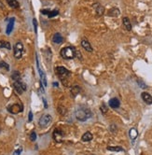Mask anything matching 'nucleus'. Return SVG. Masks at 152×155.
<instances>
[{
    "mask_svg": "<svg viewBox=\"0 0 152 155\" xmlns=\"http://www.w3.org/2000/svg\"><path fill=\"white\" fill-rule=\"evenodd\" d=\"M75 114L76 118L80 122H86L91 117V111L86 107H77Z\"/></svg>",
    "mask_w": 152,
    "mask_h": 155,
    "instance_id": "nucleus-1",
    "label": "nucleus"
},
{
    "mask_svg": "<svg viewBox=\"0 0 152 155\" xmlns=\"http://www.w3.org/2000/svg\"><path fill=\"white\" fill-rule=\"evenodd\" d=\"M61 56L65 60H71L74 59L77 56V50L74 47L68 46V47L63 48L61 51H60Z\"/></svg>",
    "mask_w": 152,
    "mask_h": 155,
    "instance_id": "nucleus-2",
    "label": "nucleus"
},
{
    "mask_svg": "<svg viewBox=\"0 0 152 155\" xmlns=\"http://www.w3.org/2000/svg\"><path fill=\"white\" fill-rule=\"evenodd\" d=\"M55 73L63 82H65V80L67 79L70 76V74H71L68 69L63 67V66H57L55 68Z\"/></svg>",
    "mask_w": 152,
    "mask_h": 155,
    "instance_id": "nucleus-3",
    "label": "nucleus"
},
{
    "mask_svg": "<svg viewBox=\"0 0 152 155\" xmlns=\"http://www.w3.org/2000/svg\"><path fill=\"white\" fill-rule=\"evenodd\" d=\"M13 53H14V57H15L16 59H21V58L23 57V45L22 42H17V43L14 45Z\"/></svg>",
    "mask_w": 152,
    "mask_h": 155,
    "instance_id": "nucleus-4",
    "label": "nucleus"
},
{
    "mask_svg": "<svg viewBox=\"0 0 152 155\" xmlns=\"http://www.w3.org/2000/svg\"><path fill=\"white\" fill-rule=\"evenodd\" d=\"M51 121H52V118H51V115L44 114L39 118L38 123H39V125L41 126V127H47V126H49V124H51Z\"/></svg>",
    "mask_w": 152,
    "mask_h": 155,
    "instance_id": "nucleus-5",
    "label": "nucleus"
},
{
    "mask_svg": "<svg viewBox=\"0 0 152 155\" xmlns=\"http://www.w3.org/2000/svg\"><path fill=\"white\" fill-rule=\"evenodd\" d=\"M13 87L19 94H22L24 91H26V84L22 82L21 80H18V82H13Z\"/></svg>",
    "mask_w": 152,
    "mask_h": 155,
    "instance_id": "nucleus-6",
    "label": "nucleus"
},
{
    "mask_svg": "<svg viewBox=\"0 0 152 155\" xmlns=\"http://www.w3.org/2000/svg\"><path fill=\"white\" fill-rule=\"evenodd\" d=\"M53 139L55 140L56 142L61 143L63 142V133L62 132L61 129H55L53 132Z\"/></svg>",
    "mask_w": 152,
    "mask_h": 155,
    "instance_id": "nucleus-7",
    "label": "nucleus"
},
{
    "mask_svg": "<svg viewBox=\"0 0 152 155\" xmlns=\"http://www.w3.org/2000/svg\"><path fill=\"white\" fill-rule=\"evenodd\" d=\"M9 111L12 114H17V113H19V112L23 111V108H22V106L19 104H15L9 108Z\"/></svg>",
    "mask_w": 152,
    "mask_h": 155,
    "instance_id": "nucleus-8",
    "label": "nucleus"
},
{
    "mask_svg": "<svg viewBox=\"0 0 152 155\" xmlns=\"http://www.w3.org/2000/svg\"><path fill=\"white\" fill-rule=\"evenodd\" d=\"M81 46H82V48L84 49V50L89 51V52H91L93 51V47H91V43L87 39H85V38H83V39L81 40Z\"/></svg>",
    "mask_w": 152,
    "mask_h": 155,
    "instance_id": "nucleus-9",
    "label": "nucleus"
},
{
    "mask_svg": "<svg viewBox=\"0 0 152 155\" xmlns=\"http://www.w3.org/2000/svg\"><path fill=\"white\" fill-rule=\"evenodd\" d=\"M93 8H94L95 12H96V14L98 16H102L105 13V8L102 5L99 4V3H95V4L93 5Z\"/></svg>",
    "mask_w": 152,
    "mask_h": 155,
    "instance_id": "nucleus-10",
    "label": "nucleus"
},
{
    "mask_svg": "<svg viewBox=\"0 0 152 155\" xmlns=\"http://www.w3.org/2000/svg\"><path fill=\"white\" fill-rule=\"evenodd\" d=\"M141 97H142V99L144 100V102L146 104H147V105L152 104V96L148 93L144 92V93H142V94H141Z\"/></svg>",
    "mask_w": 152,
    "mask_h": 155,
    "instance_id": "nucleus-11",
    "label": "nucleus"
},
{
    "mask_svg": "<svg viewBox=\"0 0 152 155\" xmlns=\"http://www.w3.org/2000/svg\"><path fill=\"white\" fill-rule=\"evenodd\" d=\"M63 41V37H62V35L60 33H55L52 37V42L55 44H61Z\"/></svg>",
    "mask_w": 152,
    "mask_h": 155,
    "instance_id": "nucleus-12",
    "label": "nucleus"
},
{
    "mask_svg": "<svg viewBox=\"0 0 152 155\" xmlns=\"http://www.w3.org/2000/svg\"><path fill=\"white\" fill-rule=\"evenodd\" d=\"M119 105H121V102H119L118 98L114 97L109 100V107L112 108H118L119 107Z\"/></svg>",
    "mask_w": 152,
    "mask_h": 155,
    "instance_id": "nucleus-13",
    "label": "nucleus"
},
{
    "mask_svg": "<svg viewBox=\"0 0 152 155\" xmlns=\"http://www.w3.org/2000/svg\"><path fill=\"white\" fill-rule=\"evenodd\" d=\"M14 22H15V19H14V18H11L9 20V22L8 23V26H7V30H6L7 35H9L10 33L12 32L13 27H14Z\"/></svg>",
    "mask_w": 152,
    "mask_h": 155,
    "instance_id": "nucleus-14",
    "label": "nucleus"
},
{
    "mask_svg": "<svg viewBox=\"0 0 152 155\" xmlns=\"http://www.w3.org/2000/svg\"><path fill=\"white\" fill-rule=\"evenodd\" d=\"M93 134L90 132H86L85 134H83L82 136H81V139H82V141H84V142H89L93 139Z\"/></svg>",
    "mask_w": 152,
    "mask_h": 155,
    "instance_id": "nucleus-15",
    "label": "nucleus"
},
{
    "mask_svg": "<svg viewBox=\"0 0 152 155\" xmlns=\"http://www.w3.org/2000/svg\"><path fill=\"white\" fill-rule=\"evenodd\" d=\"M122 23H123V25L126 28L127 31H131L132 30V24H131V22L129 18H127V17H124V18L122 19Z\"/></svg>",
    "mask_w": 152,
    "mask_h": 155,
    "instance_id": "nucleus-16",
    "label": "nucleus"
},
{
    "mask_svg": "<svg viewBox=\"0 0 152 155\" xmlns=\"http://www.w3.org/2000/svg\"><path fill=\"white\" fill-rule=\"evenodd\" d=\"M79 92H80V88L79 86H77V85L73 86L71 88V96L72 97H76L77 94H79Z\"/></svg>",
    "mask_w": 152,
    "mask_h": 155,
    "instance_id": "nucleus-17",
    "label": "nucleus"
},
{
    "mask_svg": "<svg viewBox=\"0 0 152 155\" xmlns=\"http://www.w3.org/2000/svg\"><path fill=\"white\" fill-rule=\"evenodd\" d=\"M7 3L9 4V6L12 9H17L19 8V3L18 0H7Z\"/></svg>",
    "mask_w": 152,
    "mask_h": 155,
    "instance_id": "nucleus-18",
    "label": "nucleus"
},
{
    "mask_svg": "<svg viewBox=\"0 0 152 155\" xmlns=\"http://www.w3.org/2000/svg\"><path fill=\"white\" fill-rule=\"evenodd\" d=\"M0 48L1 49H7V50H10L11 49V45L8 41H0Z\"/></svg>",
    "mask_w": 152,
    "mask_h": 155,
    "instance_id": "nucleus-19",
    "label": "nucleus"
},
{
    "mask_svg": "<svg viewBox=\"0 0 152 155\" xmlns=\"http://www.w3.org/2000/svg\"><path fill=\"white\" fill-rule=\"evenodd\" d=\"M11 79L13 80V82H18V80H21V74L19 71H13L11 74Z\"/></svg>",
    "mask_w": 152,
    "mask_h": 155,
    "instance_id": "nucleus-20",
    "label": "nucleus"
},
{
    "mask_svg": "<svg viewBox=\"0 0 152 155\" xmlns=\"http://www.w3.org/2000/svg\"><path fill=\"white\" fill-rule=\"evenodd\" d=\"M108 15H109V16H112V17L119 16V9H117V8L111 9L108 11Z\"/></svg>",
    "mask_w": 152,
    "mask_h": 155,
    "instance_id": "nucleus-21",
    "label": "nucleus"
},
{
    "mask_svg": "<svg viewBox=\"0 0 152 155\" xmlns=\"http://www.w3.org/2000/svg\"><path fill=\"white\" fill-rule=\"evenodd\" d=\"M137 136H138V132H137V130L135 128H132L130 130V136L132 139H135Z\"/></svg>",
    "mask_w": 152,
    "mask_h": 155,
    "instance_id": "nucleus-22",
    "label": "nucleus"
},
{
    "mask_svg": "<svg viewBox=\"0 0 152 155\" xmlns=\"http://www.w3.org/2000/svg\"><path fill=\"white\" fill-rule=\"evenodd\" d=\"M59 14V10L58 9H53V10H51L49 13L48 14V17L49 18H53V17L57 16Z\"/></svg>",
    "mask_w": 152,
    "mask_h": 155,
    "instance_id": "nucleus-23",
    "label": "nucleus"
},
{
    "mask_svg": "<svg viewBox=\"0 0 152 155\" xmlns=\"http://www.w3.org/2000/svg\"><path fill=\"white\" fill-rule=\"evenodd\" d=\"M0 68L6 69L7 71H9V65L7 64L6 62H4V61H0Z\"/></svg>",
    "mask_w": 152,
    "mask_h": 155,
    "instance_id": "nucleus-24",
    "label": "nucleus"
},
{
    "mask_svg": "<svg viewBox=\"0 0 152 155\" xmlns=\"http://www.w3.org/2000/svg\"><path fill=\"white\" fill-rule=\"evenodd\" d=\"M107 150H111V151H123L124 150L121 147H107Z\"/></svg>",
    "mask_w": 152,
    "mask_h": 155,
    "instance_id": "nucleus-25",
    "label": "nucleus"
},
{
    "mask_svg": "<svg viewBox=\"0 0 152 155\" xmlns=\"http://www.w3.org/2000/svg\"><path fill=\"white\" fill-rule=\"evenodd\" d=\"M100 110H101V111H102V113H107V110H108V108H107V107L105 106V104H102V106H101V108H100Z\"/></svg>",
    "mask_w": 152,
    "mask_h": 155,
    "instance_id": "nucleus-26",
    "label": "nucleus"
},
{
    "mask_svg": "<svg viewBox=\"0 0 152 155\" xmlns=\"http://www.w3.org/2000/svg\"><path fill=\"white\" fill-rule=\"evenodd\" d=\"M30 139H31V141H35V140L37 139V134H36V132H32L31 133Z\"/></svg>",
    "mask_w": 152,
    "mask_h": 155,
    "instance_id": "nucleus-27",
    "label": "nucleus"
},
{
    "mask_svg": "<svg viewBox=\"0 0 152 155\" xmlns=\"http://www.w3.org/2000/svg\"><path fill=\"white\" fill-rule=\"evenodd\" d=\"M137 82H138L139 86H140L141 88H144V89H145V88H147V85H146V84H145L141 80H137Z\"/></svg>",
    "mask_w": 152,
    "mask_h": 155,
    "instance_id": "nucleus-28",
    "label": "nucleus"
},
{
    "mask_svg": "<svg viewBox=\"0 0 152 155\" xmlns=\"http://www.w3.org/2000/svg\"><path fill=\"white\" fill-rule=\"evenodd\" d=\"M33 23H34V28H35V32H37V20L36 19H34L33 20Z\"/></svg>",
    "mask_w": 152,
    "mask_h": 155,
    "instance_id": "nucleus-29",
    "label": "nucleus"
},
{
    "mask_svg": "<svg viewBox=\"0 0 152 155\" xmlns=\"http://www.w3.org/2000/svg\"><path fill=\"white\" fill-rule=\"evenodd\" d=\"M22 148H20L19 150H15L14 151V153H13V155H20L21 154V152H22Z\"/></svg>",
    "mask_w": 152,
    "mask_h": 155,
    "instance_id": "nucleus-30",
    "label": "nucleus"
},
{
    "mask_svg": "<svg viewBox=\"0 0 152 155\" xmlns=\"http://www.w3.org/2000/svg\"><path fill=\"white\" fill-rule=\"evenodd\" d=\"M49 11H51V10H49V9H42L41 13L44 14V15H48V14L49 13Z\"/></svg>",
    "mask_w": 152,
    "mask_h": 155,
    "instance_id": "nucleus-31",
    "label": "nucleus"
},
{
    "mask_svg": "<svg viewBox=\"0 0 152 155\" xmlns=\"http://www.w3.org/2000/svg\"><path fill=\"white\" fill-rule=\"evenodd\" d=\"M32 120H33V113H32V111L29 112V118H28V121L31 122Z\"/></svg>",
    "mask_w": 152,
    "mask_h": 155,
    "instance_id": "nucleus-32",
    "label": "nucleus"
}]
</instances>
